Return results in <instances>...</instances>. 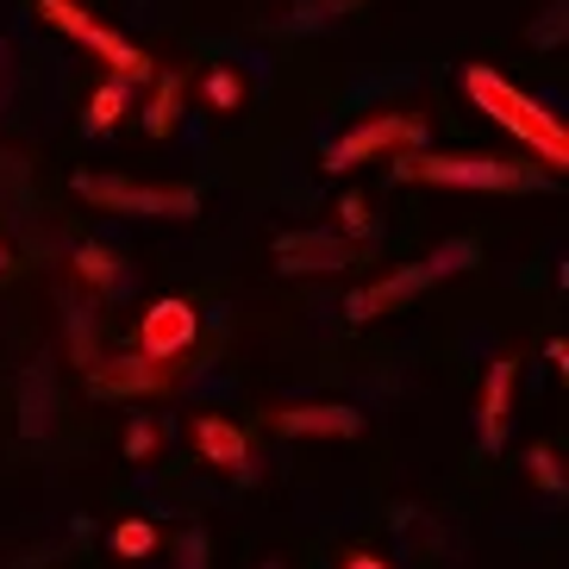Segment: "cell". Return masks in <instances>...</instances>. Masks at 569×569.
<instances>
[{
	"instance_id": "6da1fadb",
	"label": "cell",
	"mask_w": 569,
	"mask_h": 569,
	"mask_svg": "<svg viewBox=\"0 0 569 569\" xmlns=\"http://www.w3.org/2000/svg\"><path fill=\"white\" fill-rule=\"evenodd\" d=\"M463 94L476 107H482L501 132H513L526 151H538L551 169H563L569 163V132L557 126V113H545V107L532 101V94H519L513 82H507L501 69H488V63H469L463 69Z\"/></svg>"
},
{
	"instance_id": "7a4b0ae2",
	"label": "cell",
	"mask_w": 569,
	"mask_h": 569,
	"mask_svg": "<svg viewBox=\"0 0 569 569\" xmlns=\"http://www.w3.org/2000/svg\"><path fill=\"white\" fill-rule=\"evenodd\" d=\"M395 182H432V188H469V194H532L545 188V169L507 163V157H419L401 151L388 163Z\"/></svg>"
},
{
	"instance_id": "3957f363",
	"label": "cell",
	"mask_w": 569,
	"mask_h": 569,
	"mask_svg": "<svg viewBox=\"0 0 569 569\" xmlns=\"http://www.w3.org/2000/svg\"><path fill=\"white\" fill-rule=\"evenodd\" d=\"M76 194L94 201L101 213H126V219H194L201 213L194 188H151V182H126V176H76Z\"/></svg>"
},
{
	"instance_id": "277c9868",
	"label": "cell",
	"mask_w": 569,
	"mask_h": 569,
	"mask_svg": "<svg viewBox=\"0 0 569 569\" xmlns=\"http://www.w3.org/2000/svg\"><path fill=\"white\" fill-rule=\"evenodd\" d=\"M38 13L51 19L57 32H69L76 44H88V51L101 57V63L113 69V76H126L132 88H144V82L157 76V69H151V57L138 51V44H126L119 32H107V26H101L94 13H88L82 0H38Z\"/></svg>"
},
{
	"instance_id": "5b68a950",
	"label": "cell",
	"mask_w": 569,
	"mask_h": 569,
	"mask_svg": "<svg viewBox=\"0 0 569 569\" xmlns=\"http://www.w3.org/2000/svg\"><path fill=\"white\" fill-rule=\"evenodd\" d=\"M419 144H426V119H413V113H376V119H363V126H351L345 138L326 144V169L345 176V169L369 163V157L419 151Z\"/></svg>"
},
{
	"instance_id": "8992f818",
	"label": "cell",
	"mask_w": 569,
	"mask_h": 569,
	"mask_svg": "<svg viewBox=\"0 0 569 569\" xmlns=\"http://www.w3.org/2000/svg\"><path fill=\"white\" fill-rule=\"evenodd\" d=\"M194 332H201V313H194V301H182V295H163V301L144 307V319H138V357H151V363H176V357L194 345Z\"/></svg>"
},
{
	"instance_id": "52a82bcc",
	"label": "cell",
	"mask_w": 569,
	"mask_h": 569,
	"mask_svg": "<svg viewBox=\"0 0 569 569\" xmlns=\"http://www.w3.org/2000/svg\"><path fill=\"white\" fill-rule=\"evenodd\" d=\"M176 382L169 363H151V357H107V363H88V388L107 395V401H138V395H163Z\"/></svg>"
},
{
	"instance_id": "ba28073f",
	"label": "cell",
	"mask_w": 569,
	"mask_h": 569,
	"mask_svg": "<svg viewBox=\"0 0 569 569\" xmlns=\"http://www.w3.org/2000/svg\"><path fill=\"white\" fill-rule=\"evenodd\" d=\"M276 257H282V269L295 276H319V269H351L357 257V238H345V232H282L276 238Z\"/></svg>"
},
{
	"instance_id": "9c48e42d",
	"label": "cell",
	"mask_w": 569,
	"mask_h": 569,
	"mask_svg": "<svg viewBox=\"0 0 569 569\" xmlns=\"http://www.w3.org/2000/svg\"><path fill=\"white\" fill-rule=\"evenodd\" d=\"M513 382H519V363H513V357H495V369H488V382H482V407H476V445H482L488 457L507 445V419H513Z\"/></svg>"
},
{
	"instance_id": "30bf717a",
	"label": "cell",
	"mask_w": 569,
	"mask_h": 569,
	"mask_svg": "<svg viewBox=\"0 0 569 569\" xmlns=\"http://www.w3.org/2000/svg\"><path fill=\"white\" fill-rule=\"evenodd\" d=\"M432 282H438V276H432V263H407V269H395V276H382V282L357 288L345 313H351L357 326H363V319H382V313H395V307H407L413 295H426Z\"/></svg>"
},
{
	"instance_id": "8fae6325",
	"label": "cell",
	"mask_w": 569,
	"mask_h": 569,
	"mask_svg": "<svg viewBox=\"0 0 569 569\" xmlns=\"http://www.w3.org/2000/svg\"><path fill=\"white\" fill-rule=\"evenodd\" d=\"M269 426L288 438H357L363 432V413L357 407H338V401H313V407H282Z\"/></svg>"
},
{
	"instance_id": "7c38bea8",
	"label": "cell",
	"mask_w": 569,
	"mask_h": 569,
	"mask_svg": "<svg viewBox=\"0 0 569 569\" xmlns=\"http://www.w3.org/2000/svg\"><path fill=\"white\" fill-rule=\"evenodd\" d=\"M194 451L213 469H251V438H244V426H232L226 413L194 419Z\"/></svg>"
},
{
	"instance_id": "4fadbf2b",
	"label": "cell",
	"mask_w": 569,
	"mask_h": 569,
	"mask_svg": "<svg viewBox=\"0 0 569 569\" xmlns=\"http://www.w3.org/2000/svg\"><path fill=\"white\" fill-rule=\"evenodd\" d=\"M132 94H138V88L126 82V76H113V69H107V82L94 88V94H88L82 132H88V138H94V132H113V126H119V113H126V107H132Z\"/></svg>"
},
{
	"instance_id": "5bb4252c",
	"label": "cell",
	"mask_w": 569,
	"mask_h": 569,
	"mask_svg": "<svg viewBox=\"0 0 569 569\" xmlns=\"http://www.w3.org/2000/svg\"><path fill=\"white\" fill-rule=\"evenodd\" d=\"M182 76H163L157 82V94H151V107H144V132L151 138H169L176 132V119H182Z\"/></svg>"
},
{
	"instance_id": "9a60e30c",
	"label": "cell",
	"mask_w": 569,
	"mask_h": 569,
	"mask_svg": "<svg viewBox=\"0 0 569 569\" xmlns=\"http://www.w3.org/2000/svg\"><path fill=\"white\" fill-rule=\"evenodd\" d=\"M157 545H163V532H157L151 519H119V526H113V551L132 557V563H138V557H151Z\"/></svg>"
},
{
	"instance_id": "2e32d148",
	"label": "cell",
	"mask_w": 569,
	"mask_h": 569,
	"mask_svg": "<svg viewBox=\"0 0 569 569\" xmlns=\"http://www.w3.org/2000/svg\"><path fill=\"white\" fill-rule=\"evenodd\" d=\"M426 263H432V276H463V269L482 263V244H476V238H451V244H438Z\"/></svg>"
},
{
	"instance_id": "e0dca14e",
	"label": "cell",
	"mask_w": 569,
	"mask_h": 569,
	"mask_svg": "<svg viewBox=\"0 0 569 569\" xmlns=\"http://www.w3.org/2000/svg\"><path fill=\"white\" fill-rule=\"evenodd\" d=\"M76 269H82L94 288H119V263H113L107 244H82V251H76Z\"/></svg>"
},
{
	"instance_id": "ac0fdd59",
	"label": "cell",
	"mask_w": 569,
	"mask_h": 569,
	"mask_svg": "<svg viewBox=\"0 0 569 569\" xmlns=\"http://www.w3.org/2000/svg\"><path fill=\"white\" fill-rule=\"evenodd\" d=\"M207 101H213L219 113H232V107L244 101V82H238L232 69H213V76H207Z\"/></svg>"
},
{
	"instance_id": "d6986e66",
	"label": "cell",
	"mask_w": 569,
	"mask_h": 569,
	"mask_svg": "<svg viewBox=\"0 0 569 569\" xmlns=\"http://www.w3.org/2000/svg\"><path fill=\"white\" fill-rule=\"evenodd\" d=\"M526 469H532V482L538 488H551V495H563V469H557V451H545V445H538V451L532 457H526Z\"/></svg>"
},
{
	"instance_id": "ffe728a7",
	"label": "cell",
	"mask_w": 569,
	"mask_h": 569,
	"mask_svg": "<svg viewBox=\"0 0 569 569\" xmlns=\"http://www.w3.org/2000/svg\"><path fill=\"white\" fill-rule=\"evenodd\" d=\"M338 232H345V238H369V207H363V194H345V201H338Z\"/></svg>"
},
{
	"instance_id": "44dd1931",
	"label": "cell",
	"mask_w": 569,
	"mask_h": 569,
	"mask_svg": "<svg viewBox=\"0 0 569 569\" xmlns=\"http://www.w3.org/2000/svg\"><path fill=\"white\" fill-rule=\"evenodd\" d=\"M151 451H157V426L151 419H132V426H126V457L138 463V457H151Z\"/></svg>"
},
{
	"instance_id": "7402d4cb",
	"label": "cell",
	"mask_w": 569,
	"mask_h": 569,
	"mask_svg": "<svg viewBox=\"0 0 569 569\" xmlns=\"http://www.w3.org/2000/svg\"><path fill=\"white\" fill-rule=\"evenodd\" d=\"M345 569H395V563H382V557H369V551H351V557H345Z\"/></svg>"
},
{
	"instance_id": "603a6c76",
	"label": "cell",
	"mask_w": 569,
	"mask_h": 569,
	"mask_svg": "<svg viewBox=\"0 0 569 569\" xmlns=\"http://www.w3.org/2000/svg\"><path fill=\"white\" fill-rule=\"evenodd\" d=\"M326 7H332V13H351V7H363V0H326Z\"/></svg>"
},
{
	"instance_id": "cb8c5ba5",
	"label": "cell",
	"mask_w": 569,
	"mask_h": 569,
	"mask_svg": "<svg viewBox=\"0 0 569 569\" xmlns=\"http://www.w3.org/2000/svg\"><path fill=\"white\" fill-rule=\"evenodd\" d=\"M257 569H288V563H282V557H263V563H257Z\"/></svg>"
},
{
	"instance_id": "d4e9b609",
	"label": "cell",
	"mask_w": 569,
	"mask_h": 569,
	"mask_svg": "<svg viewBox=\"0 0 569 569\" xmlns=\"http://www.w3.org/2000/svg\"><path fill=\"white\" fill-rule=\"evenodd\" d=\"M0 276H7V251H0Z\"/></svg>"
}]
</instances>
